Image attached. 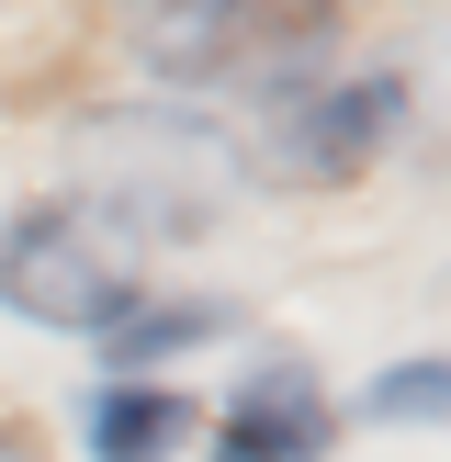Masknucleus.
I'll list each match as a JSON object with an SVG mask.
<instances>
[{
    "mask_svg": "<svg viewBox=\"0 0 451 462\" xmlns=\"http://www.w3.org/2000/svg\"><path fill=\"white\" fill-rule=\"evenodd\" d=\"M0 462H34V451H23V440H12V429H0Z\"/></svg>",
    "mask_w": 451,
    "mask_h": 462,
    "instance_id": "nucleus-7",
    "label": "nucleus"
},
{
    "mask_svg": "<svg viewBox=\"0 0 451 462\" xmlns=\"http://www.w3.org/2000/svg\"><path fill=\"white\" fill-rule=\"evenodd\" d=\"M79 440H90V462H170L180 440H192V406L170 395V383H90L79 395Z\"/></svg>",
    "mask_w": 451,
    "mask_h": 462,
    "instance_id": "nucleus-4",
    "label": "nucleus"
},
{
    "mask_svg": "<svg viewBox=\"0 0 451 462\" xmlns=\"http://www.w3.org/2000/svg\"><path fill=\"white\" fill-rule=\"evenodd\" d=\"M327 440H338V406L316 395L305 361H260L215 406V462H327Z\"/></svg>",
    "mask_w": 451,
    "mask_h": 462,
    "instance_id": "nucleus-2",
    "label": "nucleus"
},
{
    "mask_svg": "<svg viewBox=\"0 0 451 462\" xmlns=\"http://www.w3.org/2000/svg\"><path fill=\"white\" fill-rule=\"evenodd\" d=\"M0 305L68 338H113L147 305V237L124 203L68 192V203H23L0 226Z\"/></svg>",
    "mask_w": 451,
    "mask_h": 462,
    "instance_id": "nucleus-1",
    "label": "nucleus"
},
{
    "mask_svg": "<svg viewBox=\"0 0 451 462\" xmlns=\"http://www.w3.org/2000/svg\"><path fill=\"white\" fill-rule=\"evenodd\" d=\"M361 406H373L383 429H440V418H451V361H395Z\"/></svg>",
    "mask_w": 451,
    "mask_h": 462,
    "instance_id": "nucleus-6",
    "label": "nucleus"
},
{
    "mask_svg": "<svg viewBox=\"0 0 451 462\" xmlns=\"http://www.w3.org/2000/svg\"><path fill=\"white\" fill-rule=\"evenodd\" d=\"M215 328H226V305H158V293H147V305L102 338V361H113V383H158L180 350H203Z\"/></svg>",
    "mask_w": 451,
    "mask_h": 462,
    "instance_id": "nucleus-5",
    "label": "nucleus"
},
{
    "mask_svg": "<svg viewBox=\"0 0 451 462\" xmlns=\"http://www.w3.org/2000/svg\"><path fill=\"white\" fill-rule=\"evenodd\" d=\"M282 170H361L373 135L406 113L395 79H350V90H282Z\"/></svg>",
    "mask_w": 451,
    "mask_h": 462,
    "instance_id": "nucleus-3",
    "label": "nucleus"
}]
</instances>
